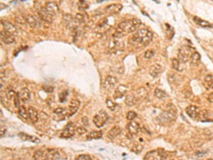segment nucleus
Returning a JSON list of instances; mask_svg holds the SVG:
<instances>
[{
  "instance_id": "f257e3e1",
  "label": "nucleus",
  "mask_w": 213,
  "mask_h": 160,
  "mask_svg": "<svg viewBox=\"0 0 213 160\" xmlns=\"http://www.w3.org/2000/svg\"><path fill=\"white\" fill-rule=\"evenodd\" d=\"M140 24H141V21L137 18L122 21L115 29V33L113 35V37L115 39H119L127 34H131L137 29Z\"/></svg>"
},
{
  "instance_id": "f03ea898",
  "label": "nucleus",
  "mask_w": 213,
  "mask_h": 160,
  "mask_svg": "<svg viewBox=\"0 0 213 160\" xmlns=\"http://www.w3.org/2000/svg\"><path fill=\"white\" fill-rule=\"evenodd\" d=\"M153 38V34L147 29H139L131 39L133 44H137L142 46H146L151 43Z\"/></svg>"
},
{
  "instance_id": "7ed1b4c3",
  "label": "nucleus",
  "mask_w": 213,
  "mask_h": 160,
  "mask_svg": "<svg viewBox=\"0 0 213 160\" xmlns=\"http://www.w3.org/2000/svg\"><path fill=\"white\" fill-rule=\"evenodd\" d=\"M109 116L104 111H100L98 113L96 114L93 118V122L95 126L98 128L103 127L107 121L108 120Z\"/></svg>"
},
{
  "instance_id": "20e7f679",
  "label": "nucleus",
  "mask_w": 213,
  "mask_h": 160,
  "mask_svg": "<svg viewBox=\"0 0 213 160\" xmlns=\"http://www.w3.org/2000/svg\"><path fill=\"white\" fill-rule=\"evenodd\" d=\"M191 55V49L189 47L183 46L180 47V49L178 50V60L180 62H182V63H186V62L190 61Z\"/></svg>"
},
{
  "instance_id": "39448f33",
  "label": "nucleus",
  "mask_w": 213,
  "mask_h": 160,
  "mask_svg": "<svg viewBox=\"0 0 213 160\" xmlns=\"http://www.w3.org/2000/svg\"><path fill=\"white\" fill-rule=\"evenodd\" d=\"M76 131V128L75 125L72 122H70L67 124L65 129L61 132V137L63 138H71L75 134Z\"/></svg>"
},
{
  "instance_id": "423d86ee",
  "label": "nucleus",
  "mask_w": 213,
  "mask_h": 160,
  "mask_svg": "<svg viewBox=\"0 0 213 160\" xmlns=\"http://www.w3.org/2000/svg\"><path fill=\"white\" fill-rule=\"evenodd\" d=\"M175 114L174 112L172 111H164L162 112L161 114L159 115V120L161 122V123H169V122H172L175 118Z\"/></svg>"
},
{
  "instance_id": "0eeeda50",
  "label": "nucleus",
  "mask_w": 213,
  "mask_h": 160,
  "mask_svg": "<svg viewBox=\"0 0 213 160\" xmlns=\"http://www.w3.org/2000/svg\"><path fill=\"white\" fill-rule=\"evenodd\" d=\"M38 15L42 21L46 23H51L53 21V15L48 12L46 7H41L38 9Z\"/></svg>"
},
{
  "instance_id": "6e6552de",
  "label": "nucleus",
  "mask_w": 213,
  "mask_h": 160,
  "mask_svg": "<svg viewBox=\"0 0 213 160\" xmlns=\"http://www.w3.org/2000/svg\"><path fill=\"white\" fill-rule=\"evenodd\" d=\"M1 40L5 44L9 45L14 43L16 41V38H15L13 34H11L4 30V31H1Z\"/></svg>"
},
{
  "instance_id": "1a4fd4ad",
  "label": "nucleus",
  "mask_w": 213,
  "mask_h": 160,
  "mask_svg": "<svg viewBox=\"0 0 213 160\" xmlns=\"http://www.w3.org/2000/svg\"><path fill=\"white\" fill-rule=\"evenodd\" d=\"M166 159V156L165 154L160 152L159 150L151 151L144 156V159Z\"/></svg>"
},
{
  "instance_id": "9d476101",
  "label": "nucleus",
  "mask_w": 213,
  "mask_h": 160,
  "mask_svg": "<svg viewBox=\"0 0 213 160\" xmlns=\"http://www.w3.org/2000/svg\"><path fill=\"white\" fill-rule=\"evenodd\" d=\"M66 159V155H63L54 149H51L48 150L46 153V159Z\"/></svg>"
},
{
  "instance_id": "9b49d317",
  "label": "nucleus",
  "mask_w": 213,
  "mask_h": 160,
  "mask_svg": "<svg viewBox=\"0 0 213 160\" xmlns=\"http://www.w3.org/2000/svg\"><path fill=\"white\" fill-rule=\"evenodd\" d=\"M117 82H118L117 78H115V77L108 76L106 77V78H105L104 81L102 86H103L105 90L112 89V87H114L115 86V85L117 83Z\"/></svg>"
},
{
  "instance_id": "f8f14e48",
  "label": "nucleus",
  "mask_w": 213,
  "mask_h": 160,
  "mask_svg": "<svg viewBox=\"0 0 213 160\" xmlns=\"http://www.w3.org/2000/svg\"><path fill=\"white\" fill-rule=\"evenodd\" d=\"M122 5L119 4H112L108 5L107 7H105L104 12L105 13L109 14H116L121 11L122 9Z\"/></svg>"
},
{
  "instance_id": "ddd939ff",
  "label": "nucleus",
  "mask_w": 213,
  "mask_h": 160,
  "mask_svg": "<svg viewBox=\"0 0 213 160\" xmlns=\"http://www.w3.org/2000/svg\"><path fill=\"white\" fill-rule=\"evenodd\" d=\"M45 7H46V9L48 10V12H49L51 14H52L53 16L57 14L60 11L59 7L56 2H46V5H45Z\"/></svg>"
},
{
  "instance_id": "4468645a",
  "label": "nucleus",
  "mask_w": 213,
  "mask_h": 160,
  "mask_svg": "<svg viewBox=\"0 0 213 160\" xmlns=\"http://www.w3.org/2000/svg\"><path fill=\"white\" fill-rule=\"evenodd\" d=\"M186 113L190 118L192 120H197L200 116V111L198 107L194 106H190L185 110Z\"/></svg>"
},
{
  "instance_id": "2eb2a0df",
  "label": "nucleus",
  "mask_w": 213,
  "mask_h": 160,
  "mask_svg": "<svg viewBox=\"0 0 213 160\" xmlns=\"http://www.w3.org/2000/svg\"><path fill=\"white\" fill-rule=\"evenodd\" d=\"M163 71H164V68L161 65L159 64H155L150 67L149 68V74L153 77V78H156L159 76H160Z\"/></svg>"
},
{
  "instance_id": "dca6fc26",
  "label": "nucleus",
  "mask_w": 213,
  "mask_h": 160,
  "mask_svg": "<svg viewBox=\"0 0 213 160\" xmlns=\"http://www.w3.org/2000/svg\"><path fill=\"white\" fill-rule=\"evenodd\" d=\"M28 116L29 119L30 120L32 123H36L39 121V115L36 109L34 107H29L28 108Z\"/></svg>"
},
{
  "instance_id": "f3484780",
  "label": "nucleus",
  "mask_w": 213,
  "mask_h": 160,
  "mask_svg": "<svg viewBox=\"0 0 213 160\" xmlns=\"http://www.w3.org/2000/svg\"><path fill=\"white\" fill-rule=\"evenodd\" d=\"M127 91L128 88L126 86H124V85H119V86L117 87V89L115 90L114 97L115 99L122 98V97H124L125 95H126Z\"/></svg>"
},
{
  "instance_id": "a211bd4d",
  "label": "nucleus",
  "mask_w": 213,
  "mask_h": 160,
  "mask_svg": "<svg viewBox=\"0 0 213 160\" xmlns=\"http://www.w3.org/2000/svg\"><path fill=\"white\" fill-rule=\"evenodd\" d=\"M127 128L128 129L129 133L131 134V135H135V134H137L138 133H139L140 127H139V125L138 124L137 122L134 121H132L131 122H129V123L127 125Z\"/></svg>"
},
{
  "instance_id": "6ab92c4d",
  "label": "nucleus",
  "mask_w": 213,
  "mask_h": 160,
  "mask_svg": "<svg viewBox=\"0 0 213 160\" xmlns=\"http://www.w3.org/2000/svg\"><path fill=\"white\" fill-rule=\"evenodd\" d=\"M19 136L20 138L24 141H29V142H33V143H37V144H39L41 142V139H40L39 137H35L33 135H29V134L24 133V132H20V133H19Z\"/></svg>"
},
{
  "instance_id": "aec40b11",
  "label": "nucleus",
  "mask_w": 213,
  "mask_h": 160,
  "mask_svg": "<svg viewBox=\"0 0 213 160\" xmlns=\"http://www.w3.org/2000/svg\"><path fill=\"white\" fill-rule=\"evenodd\" d=\"M2 24L4 26V29L5 31L9 32V33L11 34H16V31H17V29L15 25H14L12 23L9 21H4V20H2Z\"/></svg>"
},
{
  "instance_id": "412c9836",
  "label": "nucleus",
  "mask_w": 213,
  "mask_h": 160,
  "mask_svg": "<svg viewBox=\"0 0 213 160\" xmlns=\"http://www.w3.org/2000/svg\"><path fill=\"white\" fill-rule=\"evenodd\" d=\"M122 132V129L119 125H115L110 129L107 134V137L109 139H114L117 137H118Z\"/></svg>"
},
{
  "instance_id": "4be33fe9",
  "label": "nucleus",
  "mask_w": 213,
  "mask_h": 160,
  "mask_svg": "<svg viewBox=\"0 0 213 160\" xmlns=\"http://www.w3.org/2000/svg\"><path fill=\"white\" fill-rule=\"evenodd\" d=\"M134 94L138 102L139 101H141V100L144 99L147 96L148 92L146 88H144V87H140L136 92H134Z\"/></svg>"
},
{
  "instance_id": "5701e85b",
  "label": "nucleus",
  "mask_w": 213,
  "mask_h": 160,
  "mask_svg": "<svg viewBox=\"0 0 213 160\" xmlns=\"http://www.w3.org/2000/svg\"><path fill=\"white\" fill-rule=\"evenodd\" d=\"M26 18L27 24L29 25L30 27H31V28H39L40 26V23L39 21L36 19V17L33 16V15L29 14Z\"/></svg>"
},
{
  "instance_id": "b1692460",
  "label": "nucleus",
  "mask_w": 213,
  "mask_h": 160,
  "mask_svg": "<svg viewBox=\"0 0 213 160\" xmlns=\"http://www.w3.org/2000/svg\"><path fill=\"white\" fill-rule=\"evenodd\" d=\"M20 97H21V101L24 103H26L30 101L31 98V95H30V91L27 87H24L20 92Z\"/></svg>"
},
{
  "instance_id": "393cba45",
  "label": "nucleus",
  "mask_w": 213,
  "mask_h": 160,
  "mask_svg": "<svg viewBox=\"0 0 213 160\" xmlns=\"http://www.w3.org/2000/svg\"><path fill=\"white\" fill-rule=\"evenodd\" d=\"M80 106H81V102L79 101H77V100H71V101L70 102V105H69V109L70 111H71V115H72L76 113V112L77 111V110H78Z\"/></svg>"
},
{
  "instance_id": "a878e982",
  "label": "nucleus",
  "mask_w": 213,
  "mask_h": 160,
  "mask_svg": "<svg viewBox=\"0 0 213 160\" xmlns=\"http://www.w3.org/2000/svg\"><path fill=\"white\" fill-rule=\"evenodd\" d=\"M193 21L197 25H198V26L201 27H203V28H209V27L212 26V25L210 23H209L208 21H205V20L200 19L199 18V17H197V16L193 17Z\"/></svg>"
},
{
  "instance_id": "bb28decb",
  "label": "nucleus",
  "mask_w": 213,
  "mask_h": 160,
  "mask_svg": "<svg viewBox=\"0 0 213 160\" xmlns=\"http://www.w3.org/2000/svg\"><path fill=\"white\" fill-rule=\"evenodd\" d=\"M109 27V26L108 25V24H107V22L105 21V20H102V21L99 22V24H97L96 28H95L96 29L95 31L98 32V33H104V32L107 31V30L104 29V28L108 30Z\"/></svg>"
},
{
  "instance_id": "cd10ccee",
  "label": "nucleus",
  "mask_w": 213,
  "mask_h": 160,
  "mask_svg": "<svg viewBox=\"0 0 213 160\" xmlns=\"http://www.w3.org/2000/svg\"><path fill=\"white\" fill-rule=\"evenodd\" d=\"M125 103L128 106H133L137 103V101L134 96V92H131V93L127 95L126 98H125Z\"/></svg>"
},
{
  "instance_id": "c85d7f7f",
  "label": "nucleus",
  "mask_w": 213,
  "mask_h": 160,
  "mask_svg": "<svg viewBox=\"0 0 213 160\" xmlns=\"http://www.w3.org/2000/svg\"><path fill=\"white\" fill-rule=\"evenodd\" d=\"M102 137V132L100 130H93L90 132L87 136V140H92V139H98Z\"/></svg>"
},
{
  "instance_id": "c756f323",
  "label": "nucleus",
  "mask_w": 213,
  "mask_h": 160,
  "mask_svg": "<svg viewBox=\"0 0 213 160\" xmlns=\"http://www.w3.org/2000/svg\"><path fill=\"white\" fill-rule=\"evenodd\" d=\"M200 60H201V56H200V54L198 52L195 51L193 54H192L191 56H190V61L192 65L197 66V65H199L200 63Z\"/></svg>"
},
{
  "instance_id": "7c9ffc66",
  "label": "nucleus",
  "mask_w": 213,
  "mask_h": 160,
  "mask_svg": "<svg viewBox=\"0 0 213 160\" xmlns=\"http://www.w3.org/2000/svg\"><path fill=\"white\" fill-rule=\"evenodd\" d=\"M18 109H19L18 113L19 115L24 120H28L29 119L28 110H26V107H25L24 106H21Z\"/></svg>"
},
{
  "instance_id": "2f4dec72",
  "label": "nucleus",
  "mask_w": 213,
  "mask_h": 160,
  "mask_svg": "<svg viewBox=\"0 0 213 160\" xmlns=\"http://www.w3.org/2000/svg\"><path fill=\"white\" fill-rule=\"evenodd\" d=\"M154 96L158 99H164L168 97V95L164 91L159 88H156L154 91Z\"/></svg>"
},
{
  "instance_id": "473e14b6",
  "label": "nucleus",
  "mask_w": 213,
  "mask_h": 160,
  "mask_svg": "<svg viewBox=\"0 0 213 160\" xmlns=\"http://www.w3.org/2000/svg\"><path fill=\"white\" fill-rule=\"evenodd\" d=\"M205 84L208 89H213V76L212 75H207L205 77Z\"/></svg>"
},
{
  "instance_id": "72a5a7b5",
  "label": "nucleus",
  "mask_w": 213,
  "mask_h": 160,
  "mask_svg": "<svg viewBox=\"0 0 213 160\" xmlns=\"http://www.w3.org/2000/svg\"><path fill=\"white\" fill-rule=\"evenodd\" d=\"M33 158L34 159H46V154L41 150H37L34 152Z\"/></svg>"
},
{
  "instance_id": "f704fd0d",
  "label": "nucleus",
  "mask_w": 213,
  "mask_h": 160,
  "mask_svg": "<svg viewBox=\"0 0 213 160\" xmlns=\"http://www.w3.org/2000/svg\"><path fill=\"white\" fill-rule=\"evenodd\" d=\"M77 6L80 10H86L89 8V4L87 3L85 0H79L78 3H77Z\"/></svg>"
},
{
  "instance_id": "c9c22d12",
  "label": "nucleus",
  "mask_w": 213,
  "mask_h": 160,
  "mask_svg": "<svg viewBox=\"0 0 213 160\" xmlns=\"http://www.w3.org/2000/svg\"><path fill=\"white\" fill-rule=\"evenodd\" d=\"M106 106L110 110V111H114L117 107V104L109 98H107L106 100Z\"/></svg>"
},
{
  "instance_id": "e433bc0d",
  "label": "nucleus",
  "mask_w": 213,
  "mask_h": 160,
  "mask_svg": "<svg viewBox=\"0 0 213 160\" xmlns=\"http://www.w3.org/2000/svg\"><path fill=\"white\" fill-rule=\"evenodd\" d=\"M16 91H15L14 89H12V87H8V88L7 89L6 95H7V98H8L9 100H12V98H14L15 96H16Z\"/></svg>"
},
{
  "instance_id": "4c0bfd02",
  "label": "nucleus",
  "mask_w": 213,
  "mask_h": 160,
  "mask_svg": "<svg viewBox=\"0 0 213 160\" xmlns=\"http://www.w3.org/2000/svg\"><path fill=\"white\" fill-rule=\"evenodd\" d=\"M172 66L173 68L178 71H181L182 69H180V61L178 59H174L172 60Z\"/></svg>"
},
{
  "instance_id": "58836bf2",
  "label": "nucleus",
  "mask_w": 213,
  "mask_h": 160,
  "mask_svg": "<svg viewBox=\"0 0 213 160\" xmlns=\"http://www.w3.org/2000/svg\"><path fill=\"white\" fill-rule=\"evenodd\" d=\"M137 117V112L134 111H129L127 114V119L129 121H132Z\"/></svg>"
},
{
  "instance_id": "ea45409f",
  "label": "nucleus",
  "mask_w": 213,
  "mask_h": 160,
  "mask_svg": "<svg viewBox=\"0 0 213 160\" xmlns=\"http://www.w3.org/2000/svg\"><path fill=\"white\" fill-rule=\"evenodd\" d=\"M20 99H21V97H20V92H16V96L14 97V106L16 107V108H19L20 107Z\"/></svg>"
},
{
  "instance_id": "a19ab883",
  "label": "nucleus",
  "mask_w": 213,
  "mask_h": 160,
  "mask_svg": "<svg viewBox=\"0 0 213 160\" xmlns=\"http://www.w3.org/2000/svg\"><path fill=\"white\" fill-rule=\"evenodd\" d=\"M142 150H143V146L141 145V144H136V145H135L134 147H133V149H132V151L134 152V153H136V154L141 153V152H142Z\"/></svg>"
},
{
  "instance_id": "79ce46f5",
  "label": "nucleus",
  "mask_w": 213,
  "mask_h": 160,
  "mask_svg": "<svg viewBox=\"0 0 213 160\" xmlns=\"http://www.w3.org/2000/svg\"><path fill=\"white\" fill-rule=\"evenodd\" d=\"M155 56V51L154 50H147L144 54V58L145 59H151Z\"/></svg>"
},
{
  "instance_id": "37998d69",
  "label": "nucleus",
  "mask_w": 213,
  "mask_h": 160,
  "mask_svg": "<svg viewBox=\"0 0 213 160\" xmlns=\"http://www.w3.org/2000/svg\"><path fill=\"white\" fill-rule=\"evenodd\" d=\"M67 94H68V92H67V91L61 92V93L59 95V100H60V101H61V102H63L65 101H66Z\"/></svg>"
},
{
  "instance_id": "c03bdc74",
  "label": "nucleus",
  "mask_w": 213,
  "mask_h": 160,
  "mask_svg": "<svg viewBox=\"0 0 213 160\" xmlns=\"http://www.w3.org/2000/svg\"><path fill=\"white\" fill-rule=\"evenodd\" d=\"M16 21L17 22H18L19 24H27V22H26V18H24V17L21 16H16Z\"/></svg>"
},
{
  "instance_id": "a18cd8bd",
  "label": "nucleus",
  "mask_w": 213,
  "mask_h": 160,
  "mask_svg": "<svg viewBox=\"0 0 213 160\" xmlns=\"http://www.w3.org/2000/svg\"><path fill=\"white\" fill-rule=\"evenodd\" d=\"M76 159L78 160H92L91 157L87 154H81L78 157H76Z\"/></svg>"
},
{
  "instance_id": "49530a36",
  "label": "nucleus",
  "mask_w": 213,
  "mask_h": 160,
  "mask_svg": "<svg viewBox=\"0 0 213 160\" xmlns=\"http://www.w3.org/2000/svg\"><path fill=\"white\" fill-rule=\"evenodd\" d=\"M42 87H43V90L46 92H53L54 91L53 87L50 86H43Z\"/></svg>"
},
{
  "instance_id": "de8ad7c7",
  "label": "nucleus",
  "mask_w": 213,
  "mask_h": 160,
  "mask_svg": "<svg viewBox=\"0 0 213 160\" xmlns=\"http://www.w3.org/2000/svg\"><path fill=\"white\" fill-rule=\"evenodd\" d=\"M76 131H77V132H78V133H79L80 134H81V135H82V134H85V133H86V132H87V129H86V128H85L84 127H77V128L76 129Z\"/></svg>"
},
{
  "instance_id": "09e8293b",
  "label": "nucleus",
  "mask_w": 213,
  "mask_h": 160,
  "mask_svg": "<svg viewBox=\"0 0 213 160\" xmlns=\"http://www.w3.org/2000/svg\"><path fill=\"white\" fill-rule=\"evenodd\" d=\"M63 111H64V109L63 108V107H57V108L55 109L53 112L56 115H61L63 113Z\"/></svg>"
},
{
  "instance_id": "8fccbe9b",
  "label": "nucleus",
  "mask_w": 213,
  "mask_h": 160,
  "mask_svg": "<svg viewBox=\"0 0 213 160\" xmlns=\"http://www.w3.org/2000/svg\"><path fill=\"white\" fill-rule=\"evenodd\" d=\"M82 123H83L84 125H85V126L89 125V120H88V118H87V117H82Z\"/></svg>"
},
{
  "instance_id": "3c124183",
  "label": "nucleus",
  "mask_w": 213,
  "mask_h": 160,
  "mask_svg": "<svg viewBox=\"0 0 213 160\" xmlns=\"http://www.w3.org/2000/svg\"><path fill=\"white\" fill-rule=\"evenodd\" d=\"M208 101L211 103H213V92H211L208 96Z\"/></svg>"
},
{
  "instance_id": "603ef678",
  "label": "nucleus",
  "mask_w": 213,
  "mask_h": 160,
  "mask_svg": "<svg viewBox=\"0 0 213 160\" xmlns=\"http://www.w3.org/2000/svg\"><path fill=\"white\" fill-rule=\"evenodd\" d=\"M97 2H103V1H105V0H97Z\"/></svg>"
},
{
  "instance_id": "864d4df0",
  "label": "nucleus",
  "mask_w": 213,
  "mask_h": 160,
  "mask_svg": "<svg viewBox=\"0 0 213 160\" xmlns=\"http://www.w3.org/2000/svg\"><path fill=\"white\" fill-rule=\"evenodd\" d=\"M154 2H157V3H159V2L158 1V0H154Z\"/></svg>"
},
{
  "instance_id": "5fc2aeb1",
  "label": "nucleus",
  "mask_w": 213,
  "mask_h": 160,
  "mask_svg": "<svg viewBox=\"0 0 213 160\" xmlns=\"http://www.w3.org/2000/svg\"><path fill=\"white\" fill-rule=\"evenodd\" d=\"M212 1H213V0H212Z\"/></svg>"
}]
</instances>
